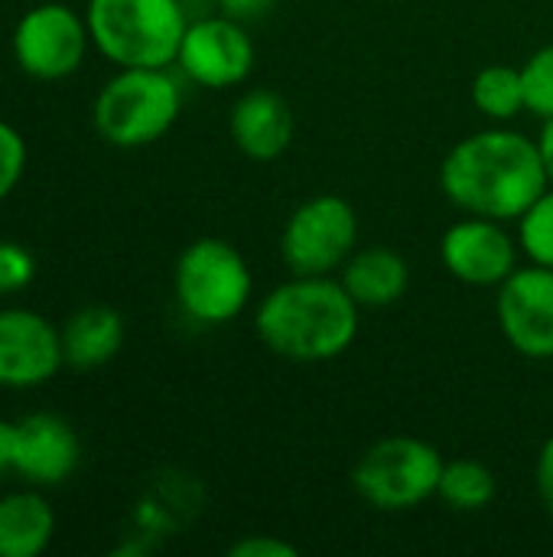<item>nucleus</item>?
<instances>
[{
	"instance_id": "nucleus-5",
	"label": "nucleus",
	"mask_w": 553,
	"mask_h": 557,
	"mask_svg": "<svg viewBox=\"0 0 553 557\" xmlns=\"http://www.w3.org/2000/svg\"><path fill=\"white\" fill-rule=\"evenodd\" d=\"M173 294L179 310L202 326H225L238 320L254 297V274L248 258L225 238L189 242L173 268Z\"/></svg>"
},
{
	"instance_id": "nucleus-10",
	"label": "nucleus",
	"mask_w": 553,
	"mask_h": 557,
	"mask_svg": "<svg viewBox=\"0 0 553 557\" xmlns=\"http://www.w3.org/2000/svg\"><path fill=\"white\" fill-rule=\"evenodd\" d=\"M495 290V317L505 343L525 359H553V268L535 261L518 264Z\"/></svg>"
},
{
	"instance_id": "nucleus-23",
	"label": "nucleus",
	"mask_w": 553,
	"mask_h": 557,
	"mask_svg": "<svg viewBox=\"0 0 553 557\" xmlns=\"http://www.w3.org/2000/svg\"><path fill=\"white\" fill-rule=\"evenodd\" d=\"M36 277V258L10 238H0V297L20 294Z\"/></svg>"
},
{
	"instance_id": "nucleus-14",
	"label": "nucleus",
	"mask_w": 553,
	"mask_h": 557,
	"mask_svg": "<svg viewBox=\"0 0 553 557\" xmlns=\"http://www.w3.org/2000/svg\"><path fill=\"white\" fill-rule=\"evenodd\" d=\"M297 131L293 108L274 88H248L228 111V134L231 144L248 160H277L290 150Z\"/></svg>"
},
{
	"instance_id": "nucleus-4",
	"label": "nucleus",
	"mask_w": 553,
	"mask_h": 557,
	"mask_svg": "<svg viewBox=\"0 0 553 557\" xmlns=\"http://www.w3.org/2000/svg\"><path fill=\"white\" fill-rule=\"evenodd\" d=\"M183 111V85L169 69H117L91 104L101 140L121 150H140L173 131Z\"/></svg>"
},
{
	"instance_id": "nucleus-15",
	"label": "nucleus",
	"mask_w": 553,
	"mask_h": 557,
	"mask_svg": "<svg viewBox=\"0 0 553 557\" xmlns=\"http://www.w3.org/2000/svg\"><path fill=\"white\" fill-rule=\"evenodd\" d=\"M339 281L362 310H385L407 294L411 264L388 245H365L342 264Z\"/></svg>"
},
{
	"instance_id": "nucleus-11",
	"label": "nucleus",
	"mask_w": 553,
	"mask_h": 557,
	"mask_svg": "<svg viewBox=\"0 0 553 557\" xmlns=\"http://www.w3.org/2000/svg\"><path fill=\"white\" fill-rule=\"evenodd\" d=\"M521 245L499 219L466 215L440 238V261L466 287H499L518 268Z\"/></svg>"
},
{
	"instance_id": "nucleus-22",
	"label": "nucleus",
	"mask_w": 553,
	"mask_h": 557,
	"mask_svg": "<svg viewBox=\"0 0 553 557\" xmlns=\"http://www.w3.org/2000/svg\"><path fill=\"white\" fill-rule=\"evenodd\" d=\"M26 160H29V150H26V140L23 134L0 117V202L10 199L26 173Z\"/></svg>"
},
{
	"instance_id": "nucleus-1",
	"label": "nucleus",
	"mask_w": 553,
	"mask_h": 557,
	"mask_svg": "<svg viewBox=\"0 0 553 557\" xmlns=\"http://www.w3.org/2000/svg\"><path fill=\"white\" fill-rule=\"evenodd\" d=\"M548 186L538 137L508 124L463 137L440 163V189L466 215L518 222Z\"/></svg>"
},
{
	"instance_id": "nucleus-21",
	"label": "nucleus",
	"mask_w": 553,
	"mask_h": 557,
	"mask_svg": "<svg viewBox=\"0 0 553 557\" xmlns=\"http://www.w3.org/2000/svg\"><path fill=\"white\" fill-rule=\"evenodd\" d=\"M521 82H525V108L541 117H553V42L531 52L521 65Z\"/></svg>"
},
{
	"instance_id": "nucleus-9",
	"label": "nucleus",
	"mask_w": 553,
	"mask_h": 557,
	"mask_svg": "<svg viewBox=\"0 0 553 557\" xmlns=\"http://www.w3.org/2000/svg\"><path fill=\"white\" fill-rule=\"evenodd\" d=\"M254 59L257 52L248 26L235 16L209 13L189 20L176 52V69L199 88L225 91L248 82Z\"/></svg>"
},
{
	"instance_id": "nucleus-6",
	"label": "nucleus",
	"mask_w": 553,
	"mask_h": 557,
	"mask_svg": "<svg viewBox=\"0 0 553 557\" xmlns=\"http://www.w3.org/2000/svg\"><path fill=\"white\" fill-rule=\"evenodd\" d=\"M443 463V454L430 441L411 434L381 437L359 457L352 490L378 512H411L437 496Z\"/></svg>"
},
{
	"instance_id": "nucleus-19",
	"label": "nucleus",
	"mask_w": 553,
	"mask_h": 557,
	"mask_svg": "<svg viewBox=\"0 0 553 557\" xmlns=\"http://www.w3.org/2000/svg\"><path fill=\"white\" fill-rule=\"evenodd\" d=\"M473 104L482 117H489L492 124H508L515 121L525 108V82H521V69L515 65H486L476 78H473Z\"/></svg>"
},
{
	"instance_id": "nucleus-13",
	"label": "nucleus",
	"mask_w": 553,
	"mask_h": 557,
	"mask_svg": "<svg viewBox=\"0 0 553 557\" xmlns=\"http://www.w3.org/2000/svg\"><path fill=\"white\" fill-rule=\"evenodd\" d=\"M81 460V441L75 428L52 414V411H36L16 421V437H13V473L36 490L62 486Z\"/></svg>"
},
{
	"instance_id": "nucleus-20",
	"label": "nucleus",
	"mask_w": 553,
	"mask_h": 557,
	"mask_svg": "<svg viewBox=\"0 0 553 557\" xmlns=\"http://www.w3.org/2000/svg\"><path fill=\"white\" fill-rule=\"evenodd\" d=\"M518 245L528 261L553 268V186H548L518 219Z\"/></svg>"
},
{
	"instance_id": "nucleus-24",
	"label": "nucleus",
	"mask_w": 553,
	"mask_h": 557,
	"mask_svg": "<svg viewBox=\"0 0 553 557\" xmlns=\"http://www.w3.org/2000/svg\"><path fill=\"white\" fill-rule=\"evenodd\" d=\"M231 557H297V545L277 535H248L228 548Z\"/></svg>"
},
{
	"instance_id": "nucleus-8",
	"label": "nucleus",
	"mask_w": 553,
	"mask_h": 557,
	"mask_svg": "<svg viewBox=\"0 0 553 557\" xmlns=\"http://www.w3.org/2000/svg\"><path fill=\"white\" fill-rule=\"evenodd\" d=\"M13 59L36 82H62L75 75L88 55L91 33L85 13L68 3L46 0L29 7L13 26Z\"/></svg>"
},
{
	"instance_id": "nucleus-17",
	"label": "nucleus",
	"mask_w": 553,
	"mask_h": 557,
	"mask_svg": "<svg viewBox=\"0 0 553 557\" xmlns=\"http://www.w3.org/2000/svg\"><path fill=\"white\" fill-rule=\"evenodd\" d=\"M52 539L55 512L36 486L0 496V557H39Z\"/></svg>"
},
{
	"instance_id": "nucleus-26",
	"label": "nucleus",
	"mask_w": 553,
	"mask_h": 557,
	"mask_svg": "<svg viewBox=\"0 0 553 557\" xmlns=\"http://www.w3.org/2000/svg\"><path fill=\"white\" fill-rule=\"evenodd\" d=\"M271 3H274V0H215L218 13L235 16V20H241V23H248V20H254V16H261V13H267Z\"/></svg>"
},
{
	"instance_id": "nucleus-16",
	"label": "nucleus",
	"mask_w": 553,
	"mask_h": 557,
	"mask_svg": "<svg viewBox=\"0 0 553 557\" xmlns=\"http://www.w3.org/2000/svg\"><path fill=\"white\" fill-rule=\"evenodd\" d=\"M59 336H62L65 366L78 372L101 369L124 346V317L114 307L88 304L59 326Z\"/></svg>"
},
{
	"instance_id": "nucleus-2",
	"label": "nucleus",
	"mask_w": 553,
	"mask_h": 557,
	"mask_svg": "<svg viewBox=\"0 0 553 557\" xmlns=\"http://www.w3.org/2000/svg\"><path fill=\"white\" fill-rule=\"evenodd\" d=\"M362 307L336 274H290L254 310V333L274 356L319 366L345 356L359 339Z\"/></svg>"
},
{
	"instance_id": "nucleus-25",
	"label": "nucleus",
	"mask_w": 553,
	"mask_h": 557,
	"mask_svg": "<svg viewBox=\"0 0 553 557\" xmlns=\"http://www.w3.org/2000/svg\"><path fill=\"white\" fill-rule=\"evenodd\" d=\"M535 486H538V499H541L544 512L553 519V434L541 444V450H538Z\"/></svg>"
},
{
	"instance_id": "nucleus-18",
	"label": "nucleus",
	"mask_w": 553,
	"mask_h": 557,
	"mask_svg": "<svg viewBox=\"0 0 553 557\" xmlns=\"http://www.w3.org/2000/svg\"><path fill=\"white\" fill-rule=\"evenodd\" d=\"M499 496V476L473 457H456L443 463L437 499L453 512H486Z\"/></svg>"
},
{
	"instance_id": "nucleus-3",
	"label": "nucleus",
	"mask_w": 553,
	"mask_h": 557,
	"mask_svg": "<svg viewBox=\"0 0 553 557\" xmlns=\"http://www.w3.org/2000/svg\"><path fill=\"white\" fill-rule=\"evenodd\" d=\"M91 46L117 69H173L189 26L186 0H88Z\"/></svg>"
},
{
	"instance_id": "nucleus-28",
	"label": "nucleus",
	"mask_w": 553,
	"mask_h": 557,
	"mask_svg": "<svg viewBox=\"0 0 553 557\" xmlns=\"http://www.w3.org/2000/svg\"><path fill=\"white\" fill-rule=\"evenodd\" d=\"M538 147H541V157H544V166H548V180L553 186V117L544 121L541 134H538Z\"/></svg>"
},
{
	"instance_id": "nucleus-27",
	"label": "nucleus",
	"mask_w": 553,
	"mask_h": 557,
	"mask_svg": "<svg viewBox=\"0 0 553 557\" xmlns=\"http://www.w3.org/2000/svg\"><path fill=\"white\" fill-rule=\"evenodd\" d=\"M13 437H16V424L0 421V476L13 473Z\"/></svg>"
},
{
	"instance_id": "nucleus-7",
	"label": "nucleus",
	"mask_w": 553,
	"mask_h": 557,
	"mask_svg": "<svg viewBox=\"0 0 553 557\" xmlns=\"http://www.w3.org/2000/svg\"><path fill=\"white\" fill-rule=\"evenodd\" d=\"M359 248V215L349 199L316 193L280 228V261L290 274H339Z\"/></svg>"
},
{
	"instance_id": "nucleus-12",
	"label": "nucleus",
	"mask_w": 553,
	"mask_h": 557,
	"mask_svg": "<svg viewBox=\"0 0 553 557\" xmlns=\"http://www.w3.org/2000/svg\"><path fill=\"white\" fill-rule=\"evenodd\" d=\"M65 366L52 320L29 307H0V388H39Z\"/></svg>"
}]
</instances>
